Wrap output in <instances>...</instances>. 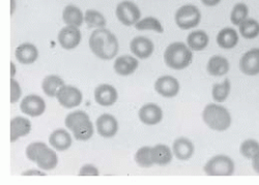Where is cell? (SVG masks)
<instances>
[{
  "mask_svg": "<svg viewBox=\"0 0 259 185\" xmlns=\"http://www.w3.org/2000/svg\"><path fill=\"white\" fill-rule=\"evenodd\" d=\"M90 48L100 59L111 60L117 55L119 45L116 36L111 31L99 28L90 37Z\"/></svg>",
  "mask_w": 259,
  "mask_h": 185,
  "instance_id": "obj_1",
  "label": "cell"
},
{
  "mask_svg": "<svg viewBox=\"0 0 259 185\" xmlns=\"http://www.w3.org/2000/svg\"><path fill=\"white\" fill-rule=\"evenodd\" d=\"M164 61L172 70H185L193 61L192 50L182 42L172 43L165 50Z\"/></svg>",
  "mask_w": 259,
  "mask_h": 185,
  "instance_id": "obj_2",
  "label": "cell"
},
{
  "mask_svg": "<svg viewBox=\"0 0 259 185\" xmlns=\"http://www.w3.org/2000/svg\"><path fill=\"white\" fill-rule=\"evenodd\" d=\"M202 119L212 131L224 132L231 126V115L229 111L225 107L217 104H209L203 109Z\"/></svg>",
  "mask_w": 259,
  "mask_h": 185,
  "instance_id": "obj_3",
  "label": "cell"
},
{
  "mask_svg": "<svg viewBox=\"0 0 259 185\" xmlns=\"http://www.w3.org/2000/svg\"><path fill=\"white\" fill-rule=\"evenodd\" d=\"M209 176H231L235 171L233 160L227 155H215L211 157L203 168Z\"/></svg>",
  "mask_w": 259,
  "mask_h": 185,
  "instance_id": "obj_4",
  "label": "cell"
},
{
  "mask_svg": "<svg viewBox=\"0 0 259 185\" xmlns=\"http://www.w3.org/2000/svg\"><path fill=\"white\" fill-rule=\"evenodd\" d=\"M176 23L184 30H189L199 25L201 21V13L195 6L186 5L181 7L176 13Z\"/></svg>",
  "mask_w": 259,
  "mask_h": 185,
  "instance_id": "obj_5",
  "label": "cell"
},
{
  "mask_svg": "<svg viewBox=\"0 0 259 185\" xmlns=\"http://www.w3.org/2000/svg\"><path fill=\"white\" fill-rule=\"evenodd\" d=\"M116 17L125 26L135 25L141 18L139 8L130 0H124L116 7Z\"/></svg>",
  "mask_w": 259,
  "mask_h": 185,
  "instance_id": "obj_6",
  "label": "cell"
},
{
  "mask_svg": "<svg viewBox=\"0 0 259 185\" xmlns=\"http://www.w3.org/2000/svg\"><path fill=\"white\" fill-rule=\"evenodd\" d=\"M56 98L60 106L67 109H73L82 102V93L79 89L73 86L63 85L57 92Z\"/></svg>",
  "mask_w": 259,
  "mask_h": 185,
  "instance_id": "obj_7",
  "label": "cell"
},
{
  "mask_svg": "<svg viewBox=\"0 0 259 185\" xmlns=\"http://www.w3.org/2000/svg\"><path fill=\"white\" fill-rule=\"evenodd\" d=\"M20 109L24 114L31 117H38L44 114L46 110V102L38 95H27L21 101Z\"/></svg>",
  "mask_w": 259,
  "mask_h": 185,
  "instance_id": "obj_8",
  "label": "cell"
},
{
  "mask_svg": "<svg viewBox=\"0 0 259 185\" xmlns=\"http://www.w3.org/2000/svg\"><path fill=\"white\" fill-rule=\"evenodd\" d=\"M155 90L163 97H175L180 92V82L172 76H163L156 81Z\"/></svg>",
  "mask_w": 259,
  "mask_h": 185,
  "instance_id": "obj_9",
  "label": "cell"
},
{
  "mask_svg": "<svg viewBox=\"0 0 259 185\" xmlns=\"http://www.w3.org/2000/svg\"><path fill=\"white\" fill-rule=\"evenodd\" d=\"M58 42L63 49H75L81 42V32L79 28L76 26L63 27L58 33Z\"/></svg>",
  "mask_w": 259,
  "mask_h": 185,
  "instance_id": "obj_10",
  "label": "cell"
},
{
  "mask_svg": "<svg viewBox=\"0 0 259 185\" xmlns=\"http://www.w3.org/2000/svg\"><path fill=\"white\" fill-rule=\"evenodd\" d=\"M240 70L247 76H257L259 74V48L251 49L242 56Z\"/></svg>",
  "mask_w": 259,
  "mask_h": 185,
  "instance_id": "obj_11",
  "label": "cell"
},
{
  "mask_svg": "<svg viewBox=\"0 0 259 185\" xmlns=\"http://www.w3.org/2000/svg\"><path fill=\"white\" fill-rule=\"evenodd\" d=\"M97 130L101 137L103 138H113L118 132V122L110 114H103L97 120Z\"/></svg>",
  "mask_w": 259,
  "mask_h": 185,
  "instance_id": "obj_12",
  "label": "cell"
},
{
  "mask_svg": "<svg viewBox=\"0 0 259 185\" xmlns=\"http://www.w3.org/2000/svg\"><path fill=\"white\" fill-rule=\"evenodd\" d=\"M130 48H131L132 53L139 59H147L154 53L155 45L147 37L137 36L132 39Z\"/></svg>",
  "mask_w": 259,
  "mask_h": 185,
  "instance_id": "obj_13",
  "label": "cell"
},
{
  "mask_svg": "<svg viewBox=\"0 0 259 185\" xmlns=\"http://www.w3.org/2000/svg\"><path fill=\"white\" fill-rule=\"evenodd\" d=\"M118 98L116 89L109 84H102L95 90V99L102 107H110L114 105Z\"/></svg>",
  "mask_w": 259,
  "mask_h": 185,
  "instance_id": "obj_14",
  "label": "cell"
},
{
  "mask_svg": "<svg viewBox=\"0 0 259 185\" xmlns=\"http://www.w3.org/2000/svg\"><path fill=\"white\" fill-rule=\"evenodd\" d=\"M139 119L146 126H156L163 119V111L156 104H146L139 110Z\"/></svg>",
  "mask_w": 259,
  "mask_h": 185,
  "instance_id": "obj_15",
  "label": "cell"
},
{
  "mask_svg": "<svg viewBox=\"0 0 259 185\" xmlns=\"http://www.w3.org/2000/svg\"><path fill=\"white\" fill-rule=\"evenodd\" d=\"M174 154L177 156L178 159L186 161L189 160L195 151V147L191 140L187 138H179L174 142Z\"/></svg>",
  "mask_w": 259,
  "mask_h": 185,
  "instance_id": "obj_16",
  "label": "cell"
},
{
  "mask_svg": "<svg viewBox=\"0 0 259 185\" xmlns=\"http://www.w3.org/2000/svg\"><path fill=\"white\" fill-rule=\"evenodd\" d=\"M31 131V123L27 118L14 117L11 120V142H16L19 138L27 136Z\"/></svg>",
  "mask_w": 259,
  "mask_h": 185,
  "instance_id": "obj_17",
  "label": "cell"
},
{
  "mask_svg": "<svg viewBox=\"0 0 259 185\" xmlns=\"http://www.w3.org/2000/svg\"><path fill=\"white\" fill-rule=\"evenodd\" d=\"M139 66L138 60L132 56L123 55L118 57L114 63V71L119 76H130L137 70Z\"/></svg>",
  "mask_w": 259,
  "mask_h": 185,
  "instance_id": "obj_18",
  "label": "cell"
},
{
  "mask_svg": "<svg viewBox=\"0 0 259 185\" xmlns=\"http://www.w3.org/2000/svg\"><path fill=\"white\" fill-rule=\"evenodd\" d=\"M229 61L225 57L218 55L210 57L206 66L207 73L212 77L225 76L229 72Z\"/></svg>",
  "mask_w": 259,
  "mask_h": 185,
  "instance_id": "obj_19",
  "label": "cell"
},
{
  "mask_svg": "<svg viewBox=\"0 0 259 185\" xmlns=\"http://www.w3.org/2000/svg\"><path fill=\"white\" fill-rule=\"evenodd\" d=\"M15 55L20 64L31 65L36 61L38 57V51L34 45L30 43H24L16 49Z\"/></svg>",
  "mask_w": 259,
  "mask_h": 185,
  "instance_id": "obj_20",
  "label": "cell"
},
{
  "mask_svg": "<svg viewBox=\"0 0 259 185\" xmlns=\"http://www.w3.org/2000/svg\"><path fill=\"white\" fill-rule=\"evenodd\" d=\"M37 167L41 170L45 171H50L55 169L58 162L57 154L54 150L50 149L48 146L45 147L44 149H41L40 152L38 153L36 160H35Z\"/></svg>",
  "mask_w": 259,
  "mask_h": 185,
  "instance_id": "obj_21",
  "label": "cell"
},
{
  "mask_svg": "<svg viewBox=\"0 0 259 185\" xmlns=\"http://www.w3.org/2000/svg\"><path fill=\"white\" fill-rule=\"evenodd\" d=\"M72 137L64 130H56L49 137V143L58 151H66L72 146Z\"/></svg>",
  "mask_w": 259,
  "mask_h": 185,
  "instance_id": "obj_22",
  "label": "cell"
},
{
  "mask_svg": "<svg viewBox=\"0 0 259 185\" xmlns=\"http://www.w3.org/2000/svg\"><path fill=\"white\" fill-rule=\"evenodd\" d=\"M217 43L220 48L231 50L239 43V34L231 27L223 28L217 35Z\"/></svg>",
  "mask_w": 259,
  "mask_h": 185,
  "instance_id": "obj_23",
  "label": "cell"
},
{
  "mask_svg": "<svg viewBox=\"0 0 259 185\" xmlns=\"http://www.w3.org/2000/svg\"><path fill=\"white\" fill-rule=\"evenodd\" d=\"M209 43L208 34L203 30H196L191 32L187 37L188 47L192 51H202Z\"/></svg>",
  "mask_w": 259,
  "mask_h": 185,
  "instance_id": "obj_24",
  "label": "cell"
},
{
  "mask_svg": "<svg viewBox=\"0 0 259 185\" xmlns=\"http://www.w3.org/2000/svg\"><path fill=\"white\" fill-rule=\"evenodd\" d=\"M62 19L68 26L79 27L84 21V16L79 8L75 6H68L63 10Z\"/></svg>",
  "mask_w": 259,
  "mask_h": 185,
  "instance_id": "obj_25",
  "label": "cell"
},
{
  "mask_svg": "<svg viewBox=\"0 0 259 185\" xmlns=\"http://www.w3.org/2000/svg\"><path fill=\"white\" fill-rule=\"evenodd\" d=\"M172 151L170 148L163 144H159L152 148V159L154 164H159V166H166L172 160Z\"/></svg>",
  "mask_w": 259,
  "mask_h": 185,
  "instance_id": "obj_26",
  "label": "cell"
},
{
  "mask_svg": "<svg viewBox=\"0 0 259 185\" xmlns=\"http://www.w3.org/2000/svg\"><path fill=\"white\" fill-rule=\"evenodd\" d=\"M64 85V82L58 76L50 75L47 76L41 83V89L45 92L46 95L50 97L56 96L58 90Z\"/></svg>",
  "mask_w": 259,
  "mask_h": 185,
  "instance_id": "obj_27",
  "label": "cell"
},
{
  "mask_svg": "<svg viewBox=\"0 0 259 185\" xmlns=\"http://www.w3.org/2000/svg\"><path fill=\"white\" fill-rule=\"evenodd\" d=\"M240 33L246 39H253L259 35V23L253 18H247L240 24Z\"/></svg>",
  "mask_w": 259,
  "mask_h": 185,
  "instance_id": "obj_28",
  "label": "cell"
},
{
  "mask_svg": "<svg viewBox=\"0 0 259 185\" xmlns=\"http://www.w3.org/2000/svg\"><path fill=\"white\" fill-rule=\"evenodd\" d=\"M231 89V83L228 79L224 80L222 83H217L212 86L211 95L214 101L223 102L227 99Z\"/></svg>",
  "mask_w": 259,
  "mask_h": 185,
  "instance_id": "obj_29",
  "label": "cell"
},
{
  "mask_svg": "<svg viewBox=\"0 0 259 185\" xmlns=\"http://www.w3.org/2000/svg\"><path fill=\"white\" fill-rule=\"evenodd\" d=\"M78 141H89L94 135V125L91 119L85 120L72 132Z\"/></svg>",
  "mask_w": 259,
  "mask_h": 185,
  "instance_id": "obj_30",
  "label": "cell"
},
{
  "mask_svg": "<svg viewBox=\"0 0 259 185\" xmlns=\"http://www.w3.org/2000/svg\"><path fill=\"white\" fill-rule=\"evenodd\" d=\"M137 30H154L158 33H163L164 28L159 20L155 17H146L135 24Z\"/></svg>",
  "mask_w": 259,
  "mask_h": 185,
  "instance_id": "obj_31",
  "label": "cell"
},
{
  "mask_svg": "<svg viewBox=\"0 0 259 185\" xmlns=\"http://www.w3.org/2000/svg\"><path fill=\"white\" fill-rule=\"evenodd\" d=\"M85 23L88 24L89 27H97V28H104L106 26V19L105 17L96 10H88L85 12Z\"/></svg>",
  "mask_w": 259,
  "mask_h": 185,
  "instance_id": "obj_32",
  "label": "cell"
},
{
  "mask_svg": "<svg viewBox=\"0 0 259 185\" xmlns=\"http://www.w3.org/2000/svg\"><path fill=\"white\" fill-rule=\"evenodd\" d=\"M248 14H249V9L248 7L243 4H236L230 14V20H231V23L234 26H240V24L248 18Z\"/></svg>",
  "mask_w": 259,
  "mask_h": 185,
  "instance_id": "obj_33",
  "label": "cell"
},
{
  "mask_svg": "<svg viewBox=\"0 0 259 185\" xmlns=\"http://www.w3.org/2000/svg\"><path fill=\"white\" fill-rule=\"evenodd\" d=\"M135 161L141 168H150L154 164L152 159V147L144 146L137 150L135 154Z\"/></svg>",
  "mask_w": 259,
  "mask_h": 185,
  "instance_id": "obj_34",
  "label": "cell"
},
{
  "mask_svg": "<svg viewBox=\"0 0 259 185\" xmlns=\"http://www.w3.org/2000/svg\"><path fill=\"white\" fill-rule=\"evenodd\" d=\"M240 152L245 158L252 159L259 152V142L254 139L245 140L241 144Z\"/></svg>",
  "mask_w": 259,
  "mask_h": 185,
  "instance_id": "obj_35",
  "label": "cell"
},
{
  "mask_svg": "<svg viewBox=\"0 0 259 185\" xmlns=\"http://www.w3.org/2000/svg\"><path fill=\"white\" fill-rule=\"evenodd\" d=\"M89 119H90V116L85 112L77 111V112H74V113H71L70 115H68L66 120H64V123H66V127L71 132H73L80 125V123H82L85 120H89Z\"/></svg>",
  "mask_w": 259,
  "mask_h": 185,
  "instance_id": "obj_36",
  "label": "cell"
},
{
  "mask_svg": "<svg viewBox=\"0 0 259 185\" xmlns=\"http://www.w3.org/2000/svg\"><path fill=\"white\" fill-rule=\"evenodd\" d=\"M45 147H47V145H46L45 143H42V142H33V143H31L30 145H28V147L26 148L27 158L29 160L35 162L38 153L40 152L41 149H44Z\"/></svg>",
  "mask_w": 259,
  "mask_h": 185,
  "instance_id": "obj_37",
  "label": "cell"
},
{
  "mask_svg": "<svg viewBox=\"0 0 259 185\" xmlns=\"http://www.w3.org/2000/svg\"><path fill=\"white\" fill-rule=\"evenodd\" d=\"M21 94H22V90H21L19 83L14 78H12L11 79V102L12 104H15V102L19 100Z\"/></svg>",
  "mask_w": 259,
  "mask_h": 185,
  "instance_id": "obj_38",
  "label": "cell"
},
{
  "mask_svg": "<svg viewBox=\"0 0 259 185\" xmlns=\"http://www.w3.org/2000/svg\"><path fill=\"white\" fill-rule=\"evenodd\" d=\"M80 176H98L99 170L94 166V164H84V166L79 171Z\"/></svg>",
  "mask_w": 259,
  "mask_h": 185,
  "instance_id": "obj_39",
  "label": "cell"
},
{
  "mask_svg": "<svg viewBox=\"0 0 259 185\" xmlns=\"http://www.w3.org/2000/svg\"><path fill=\"white\" fill-rule=\"evenodd\" d=\"M252 168L255 173L259 174V152L252 158Z\"/></svg>",
  "mask_w": 259,
  "mask_h": 185,
  "instance_id": "obj_40",
  "label": "cell"
},
{
  "mask_svg": "<svg viewBox=\"0 0 259 185\" xmlns=\"http://www.w3.org/2000/svg\"><path fill=\"white\" fill-rule=\"evenodd\" d=\"M221 0H201V3L206 7H215L220 4Z\"/></svg>",
  "mask_w": 259,
  "mask_h": 185,
  "instance_id": "obj_41",
  "label": "cell"
},
{
  "mask_svg": "<svg viewBox=\"0 0 259 185\" xmlns=\"http://www.w3.org/2000/svg\"><path fill=\"white\" fill-rule=\"evenodd\" d=\"M22 175L24 176H30V175H38V176H45L46 174L44 172H40V171H36V170H30V171H26L23 172Z\"/></svg>",
  "mask_w": 259,
  "mask_h": 185,
  "instance_id": "obj_42",
  "label": "cell"
},
{
  "mask_svg": "<svg viewBox=\"0 0 259 185\" xmlns=\"http://www.w3.org/2000/svg\"><path fill=\"white\" fill-rule=\"evenodd\" d=\"M16 75V66L14 63H11V78H14Z\"/></svg>",
  "mask_w": 259,
  "mask_h": 185,
  "instance_id": "obj_43",
  "label": "cell"
},
{
  "mask_svg": "<svg viewBox=\"0 0 259 185\" xmlns=\"http://www.w3.org/2000/svg\"><path fill=\"white\" fill-rule=\"evenodd\" d=\"M15 9H16V2L15 0H11V15L14 14Z\"/></svg>",
  "mask_w": 259,
  "mask_h": 185,
  "instance_id": "obj_44",
  "label": "cell"
}]
</instances>
